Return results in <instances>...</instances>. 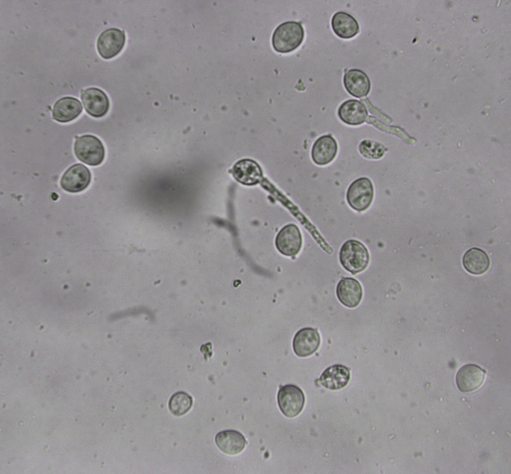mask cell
Listing matches in <instances>:
<instances>
[{
    "mask_svg": "<svg viewBox=\"0 0 511 474\" xmlns=\"http://www.w3.org/2000/svg\"><path fill=\"white\" fill-rule=\"evenodd\" d=\"M304 36V31L300 22L285 21L274 31L272 44L276 51L287 53L296 49L302 42Z\"/></svg>",
    "mask_w": 511,
    "mask_h": 474,
    "instance_id": "cell-1",
    "label": "cell"
},
{
    "mask_svg": "<svg viewBox=\"0 0 511 474\" xmlns=\"http://www.w3.org/2000/svg\"><path fill=\"white\" fill-rule=\"evenodd\" d=\"M341 264L347 271L356 274L364 270L370 260L369 251L361 242L348 240L342 246L339 252Z\"/></svg>",
    "mask_w": 511,
    "mask_h": 474,
    "instance_id": "cell-2",
    "label": "cell"
},
{
    "mask_svg": "<svg viewBox=\"0 0 511 474\" xmlns=\"http://www.w3.org/2000/svg\"><path fill=\"white\" fill-rule=\"evenodd\" d=\"M73 148L77 158L88 165H99L104 160V146L101 140L93 135L85 134L78 137Z\"/></svg>",
    "mask_w": 511,
    "mask_h": 474,
    "instance_id": "cell-3",
    "label": "cell"
},
{
    "mask_svg": "<svg viewBox=\"0 0 511 474\" xmlns=\"http://www.w3.org/2000/svg\"><path fill=\"white\" fill-rule=\"evenodd\" d=\"M374 196V187L367 177L354 180L349 186L346 199L349 206L357 211L366 210L371 205Z\"/></svg>",
    "mask_w": 511,
    "mask_h": 474,
    "instance_id": "cell-4",
    "label": "cell"
},
{
    "mask_svg": "<svg viewBox=\"0 0 511 474\" xmlns=\"http://www.w3.org/2000/svg\"><path fill=\"white\" fill-rule=\"evenodd\" d=\"M277 402L280 411L286 417L293 418L302 411L305 397L302 391L297 386L286 385L279 389Z\"/></svg>",
    "mask_w": 511,
    "mask_h": 474,
    "instance_id": "cell-5",
    "label": "cell"
},
{
    "mask_svg": "<svg viewBox=\"0 0 511 474\" xmlns=\"http://www.w3.org/2000/svg\"><path fill=\"white\" fill-rule=\"evenodd\" d=\"M125 41L124 31L117 28H107L103 31L97 38V51L102 58H112L121 51Z\"/></svg>",
    "mask_w": 511,
    "mask_h": 474,
    "instance_id": "cell-6",
    "label": "cell"
},
{
    "mask_svg": "<svg viewBox=\"0 0 511 474\" xmlns=\"http://www.w3.org/2000/svg\"><path fill=\"white\" fill-rule=\"evenodd\" d=\"M89 169L81 163L70 166L62 175L60 184L62 188L70 193L80 192L86 189L91 181Z\"/></svg>",
    "mask_w": 511,
    "mask_h": 474,
    "instance_id": "cell-7",
    "label": "cell"
},
{
    "mask_svg": "<svg viewBox=\"0 0 511 474\" xmlns=\"http://www.w3.org/2000/svg\"><path fill=\"white\" fill-rule=\"evenodd\" d=\"M80 97L86 111L91 116L101 117L108 112L110 101L107 95L101 89L88 87L81 91Z\"/></svg>",
    "mask_w": 511,
    "mask_h": 474,
    "instance_id": "cell-8",
    "label": "cell"
},
{
    "mask_svg": "<svg viewBox=\"0 0 511 474\" xmlns=\"http://www.w3.org/2000/svg\"><path fill=\"white\" fill-rule=\"evenodd\" d=\"M486 371L479 366L468 364L462 367L456 375L458 389L463 393H470L478 390L484 384Z\"/></svg>",
    "mask_w": 511,
    "mask_h": 474,
    "instance_id": "cell-9",
    "label": "cell"
},
{
    "mask_svg": "<svg viewBox=\"0 0 511 474\" xmlns=\"http://www.w3.org/2000/svg\"><path fill=\"white\" fill-rule=\"evenodd\" d=\"M320 344V336L317 330L312 328H304L295 334L293 348L297 356L305 357L315 353Z\"/></svg>",
    "mask_w": 511,
    "mask_h": 474,
    "instance_id": "cell-10",
    "label": "cell"
},
{
    "mask_svg": "<svg viewBox=\"0 0 511 474\" xmlns=\"http://www.w3.org/2000/svg\"><path fill=\"white\" fill-rule=\"evenodd\" d=\"M275 244L278 250L284 255L297 254L302 246V237L298 228L294 224L284 227L278 233Z\"/></svg>",
    "mask_w": 511,
    "mask_h": 474,
    "instance_id": "cell-11",
    "label": "cell"
},
{
    "mask_svg": "<svg viewBox=\"0 0 511 474\" xmlns=\"http://www.w3.org/2000/svg\"><path fill=\"white\" fill-rule=\"evenodd\" d=\"M336 295L339 301L345 306L352 308L360 303L363 295L360 283L355 279L343 277L336 287Z\"/></svg>",
    "mask_w": 511,
    "mask_h": 474,
    "instance_id": "cell-12",
    "label": "cell"
},
{
    "mask_svg": "<svg viewBox=\"0 0 511 474\" xmlns=\"http://www.w3.org/2000/svg\"><path fill=\"white\" fill-rule=\"evenodd\" d=\"M83 107L80 101L71 96H65L58 99L52 108V117L56 121L66 123L73 120L82 113Z\"/></svg>",
    "mask_w": 511,
    "mask_h": 474,
    "instance_id": "cell-13",
    "label": "cell"
},
{
    "mask_svg": "<svg viewBox=\"0 0 511 474\" xmlns=\"http://www.w3.org/2000/svg\"><path fill=\"white\" fill-rule=\"evenodd\" d=\"M343 83L348 92L357 98L366 96L371 88L369 77L365 72L359 69L352 68L345 72Z\"/></svg>",
    "mask_w": 511,
    "mask_h": 474,
    "instance_id": "cell-14",
    "label": "cell"
},
{
    "mask_svg": "<svg viewBox=\"0 0 511 474\" xmlns=\"http://www.w3.org/2000/svg\"><path fill=\"white\" fill-rule=\"evenodd\" d=\"M338 151L336 140L331 135L319 137L313 145L311 156L313 161L319 165L330 163L335 157Z\"/></svg>",
    "mask_w": 511,
    "mask_h": 474,
    "instance_id": "cell-15",
    "label": "cell"
},
{
    "mask_svg": "<svg viewBox=\"0 0 511 474\" xmlns=\"http://www.w3.org/2000/svg\"><path fill=\"white\" fill-rule=\"evenodd\" d=\"M340 119L348 125H357L367 119L368 111L365 105L356 99H349L343 102L338 110Z\"/></svg>",
    "mask_w": 511,
    "mask_h": 474,
    "instance_id": "cell-16",
    "label": "cell"
},
{
    "mask_svg": "<svg viewBox=\"0 0 511 474\" xmlns=\"http://www.w3.org/2000/svg\"><path fill=\"white\" fill-rule=\"evenodd\" d=\"M232 173L239 182L245 185H254L260 180L262 171L259 165L250 159H242L234 166Z\"/></svg>",
    "mask_w": 511,
    "mask_h": 474,
    "instance_id": "cell-17",
    "label": "cell"
},
{
    "mask_svg": "<svg viewBox=\"0 0 511 474\" xmlns=\"http://www.w3.org/2000/svg\"><path fill=\"white\" fill-rule=\"evenodd\" d=\"M349 379L350 371L347 367L334 365L324 371L318 381L325 388L336 390L346 386Z\"/></svg>",
    "mask_w": 511,
    "mask_h": 474,
    "instance_id": "cell-18",
    "label": "cell"
},
{
    "mask_svg": "<svg viewBox=\"0 0 511 474\" xmlns=\"http://www.w3.org/2000/svg\"><path fill=\"white\" fill-rule=\"evenodd\" d=\"M215 443L223 452L233 455L243 451L246 440L240 432L230 430L218 433L215 437Z\"/></svg>",
    "mask_w": 511,
    "mask_h": 474,
    "instance_id": "cell-19",
    "label": "cell"
},
{
    "mask_svg": "<svg viewBox=\"0 0 511 474\" xmlns=\"http://www.w3.org/2000/svg\"><path fill=\"white\" fill-rule=\"evenodd\" d=\"M331 26L336 35L345 39L353 37L359 31V23L355 17L342 11L336 12L333 15Z\"/></svg>",
    "mask_w": 511,
    "mask_h": 474,
    "instance_id": "cell-20",
    "label": "cell"
},
{
    "mask_svg": "<svg viewBox=\"0 0 511 474\" xmlns=\"http://www.w3.org/2000/svg\"><path fill=\"white\" fill-rule=\"evenodd\" d=\"M463 264L470 273L480 275L485 273L490 265V258L487 253L478 248H472L464 254Z\"/></svg>",
    "mask_w": 511,
    "mask_h": 474,
    "instance_id": "cell-21",
    "label": "cell"
},
{
    "mask_svg": "<svg viewBox=\"0 0 511 474\" xmlns=\"http://www.w3.org/2000/svg\"><path fill=\"white\" fill-rule=\"evenodd\" d=\"M193 404L191 396L184 392L173 394L169 402V409L171 413L176 416L186 414L190 410Z\"/></svg>",
    "mask_w": 511,
    "mask_h": 474,
    "instance_id": "cell-22",
    "label": "cell"
},
{
    "mask_svg": "<svg viewBox=\"0 0 511 474\" xmlns=\"http://www.w3.org/2000/svg\"><path fill=\"white\" fill-rule=\"evenodd\" d=\"M359 151L364 156L370 159H379L382 157L385 148L381 144L370 140L362 141L359 145Z\"/></svg>",
    "mask_w": 511,
    "mask_h": 474,
    "instance_id": "cell-23",
    "label": "cell"
}]
</instances>
